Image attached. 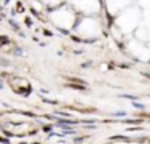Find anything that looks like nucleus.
<instances>
[{
    "label": "nucleus",
    "mask_w": 150,
    "mask_h": 144,
    "mask_svg": "<svg viewBox=\"0 0 150 144\" xmlns=\"http://www.w3.org/2000/svg\"><path fill=\"white\" fill-rule=\"evenodd\" d=\"M10 86H11V90L16 91V93L29 91V88H30L29 82H27L26 78H23V77H11L10 78Z\"/></svg>",
    "instance_id": "20e7f679"
},
{
    "label": "nucleus",
    "mask_w": 150,
    "mask_h": 144,
    "mask_svg": "<svg viewBox=\"0 0 150 144\" xmlns=\"http://www.w3.org/2000/svg\"><path fill=\"white\" fill-rule=\"evenodd\" d=\"M45 3L48 6H58L59 3H61V0H45Z\"/></svg>",
    "instance_id": "423d86ee"
},
{
    "label": "nucleus",
    "mask_w": 150,
    "mask_h": 144,
    "mask_svg": "<svg viewBox=\"0 0 150 144\" xmlns=\"http://www.w3.org/2000/svg\"><path fill=\"white\" fill-rule=\"evenodd\" d=\"M51 21L58 27L70 29L75 24V13L70 11L69 8H59L51 13Z\"/></svg>",
    "instance_id": "f257e3e1"
},
{
    "label": "nucleus",
    "mask_w": 150,
    "mask_h": 144,
    "mask_svg": "<svg viewBox=\"0 0 150 144\" xmlns=\"http://www.w3.org/2000/svg\"><path fill=\"white\" fill-rule=\"evenodd\" d=\"M78 34L88 38L96 37L99 34V23L94 18H85L80 23V26H78Z\"/></svg>",
    "instance_id": "f03ea898"
},
{
    "label": "nucleus",
    "mask_w": 150,
    "mask_h": 144,
    "mask_svg": "<svg viewBox=\"0 0 150 144\" xmlns=\"http://www.w3.org/2000/svg\"><path fill=\"white\" fill-rule=\"evenodd\" d=\"M107 8H109L110 14H117L121 8V0H107Z\"/></svg>",
    "instance_id": "39448f33"
},
{
    "label": "nucleus",
    "mask_w": 150,
    "mask_h": 144,
    "mask_svg": "<svg viewBox=\"0 0 150 144\" xmlns=\"http://www.w3.org/2000/svg\"><path fill=\"white\" fill-rule=\"evenodd\" d=\"M98 0H74V6L85 13H96L99 10Z\"/></svg>",
    "instance_id": "7ed1b4c3"
}]
</instances>
